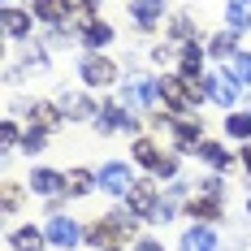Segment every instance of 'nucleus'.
<instances>
[{
  "label": "nucleus",
  "mask_w": 251,
  "mask_h": 251,
  "mask_svg": "<svg viewBox=\"0 0 251 251\" xmlns=\"http://www.w3.org/2000/svg\"><path fill=\"white\" fill-rule=\"evenodd\" d=\"M44 234H48L52 247H65V251L82 243V229L74 226V217H61V212H52V217H48V229H44Z\"/></svg>",
  "instance_id": "obj_1"
},
{
  "label": "nucleus",
  "mask_w": 251,
  "mask_h": 251,
  "mask_svg": "<svg viewBox=\"0 0 251 251\" xmlns=\"http://www.w3.org/2000/svg\"><path fill=\"white\" fill-rule=\"evenodd\" d=\"M78 74L87 87H113L117 82V65L108 61V56H87L82 65H78Z\"/></svg>",
  "instance_id": "obj_2"
},
{
  "label": "nucleus",
  "mask_w": 251,
  "mask_h": 251,
  "mask_svg": "<svg viewBox=\"0 0 251 251\" xmlns=\"http://www.w3.org/2000/svg\"><path fill=\"white\" fill-rule=\"evenodd\" d=\"M208 100H217L221 108L238 104V78L234 74H208Z\"/></svg>",
  "instance_id": "obj_3"
},
{
  "label": "nucleus",
  "mask_w": 251,
  "mask_h": 251,
  "mask_svg": "<svg viewBox=\"0 0 251 251\" xmlns=\"http://www.w3.org/2000/svg\"><path fill=\"white\" fill-rule=\"evenodd\" d=\"M130 182H134V177H130V169H126L122 160H108L100 169V186L108 195H130Z\"/></svg>",
  "instance_id": "obj_4"
},
{
  "label": "nucleus",
  "mask_w": 251,
  "mask_h": 251,
  "mask_svg": "<svg viewBox=\"0 0 251 251\" xmlns=\"http://www.w3.org/2000/svg\"><path fill=\"white\" fill-rule=\"evenodd\" d=\"M160 13H165V0H130V18L139 30H151L160 22Z\"/></svg>",
  "instance_id": "obj_5"
},
{
  "label": "nucleus",
  "mask_w": 251,
  "mask_h": 251,
  "mask_svg": "<svg viewBox=\"0 0 251 251\" xmlns=\"http://www.w3.org/2000/svg\"><path fill=\"white\" fill-rule=\"evenodd\" d=\"M104 130V134H108V130H130V134H134V113H126L122 104H108V108H100V122H96Z\"/></svg>",
  "instance_id": "obj_6"
},
{
  "label": "nucleus",
  "mask_w": 251,
  "mask_h": 251,
  "mask_svg": "<svg viewBox=\"0 0 251 251\" xmlns=\"http://www.w3.org/2000/svg\"><path fill=\"white\" fill-rule=\"evenodd\" d=\"M61 113H65L70 122H91V113H100V108L87 100V96H74V91H65V96H61Z\"/></svg>",
  "instance_id": "obj_7"
},
{
  "label": "nucleus",
  "mask_w": 251,
  "mask_h": 251,
  "mask_svg": "<svg viewBox=\"0 0 251 251\" xmlns=\"http://www.w3.org/2000/svg\"><path fill=\"white\" fill-rule=\"evenodd\" d=\"M30 191H35V195H48V200H56V195L65 191V177L52 174V169H35V174H30Z\"/></svg>",
  "instance_id": "obj_8"
},
{
  "label": "nucleus",
  "mask_w": 251,
  "mask_h": 251,
  "mask_svg": "<svg viewBox=\"0 0 251 251\" xmlns=\"http://www.w3.org/2000/svg\"><path fill=\"white\" fill-rule=\"evenodd\" d=\"M156 191H151V182H134V191H130V212L134 217H151V208H156Z\"/></svg>",
  "instance_id": "obj_9"
},
{
  "label": "nucleus",
  "mask_w": 251,
  "mask_h": 251,
  "mask_svg": "<svg viewBox=\"0 0 251 251\" xmlns=\"http://www.w3.org/2000/svg\"><path fill=\"white\" fill-rule=\"evenodd\" d=\"M182 251H217V234L208 226H195L182 234Z\"/></svg>",
  "instance_id": "obj_10"
},
{
  "label": "nucleus",
  "mask_w": 251,
  "mask_h": 251,
  "mask_svg": "<svg viewBox=\"0 0 251 251\" xmlns=\"http://www.w3.org/2000/svg\"><path fill=\"white\" fill-rule=\"evenodd\" d=\"M44 238H48V234L22 226V229H13V234H9V247H13V251H44Z\"/></svg>",
  "instance_id": "obj_11"
},
{
  "label": "nucleus",
  "mask_w": 251,
  "mask_h": 251,
  "mask_svg": "<svg viewBox=\"0 0 251 251\" xmlns=\"http://www.w3.org/2000/svg\"><path fill=\"white\" fill-rule=\"evenodd\" d=\"M4 35L9 39H26L30 35V13L26 9H4Z\"/></svg>",
  "instance_id": "obj_12"
},
{
  "label": "nucleus",
  "mask_w": 251,
  "mask_h": 251,
  "mask_svg": "<svg viewBox=\"0 0 251 251\" xmlns=\"http://www.w3.org/2000/svg\"><path fill=\"white\" fill-rule=\"evenodd\" d=\"M226 22H229V30H247L251 26V0H229L226 4Z\"/></svg>",
  "instance_id": "obj_13"
},
{
  "label": "nucleus",
  "mask_w": 251,
  "mask_h": 251,
  "mask_svg": "<svg viewBox=\"0 0 251 251\" xmlns=\"http://www.w3.org/2000/svg\"><path fill=\"white\" fill-rule=\"evenodd\" d=\"M174 134H177V143H182V151H200V126L191 122V117H182V122L174 126Z\"/></svg>",
  "instance_id": "obj_14"
},
{
  "label": "nucleus",
  "mask_w": 251,
  "mask_h": 251,
  "mask_svg": "<svg viewBox=\"0 0 251 251\" xmlns=\"http://www.w3.org/2000/svg\"><path fill=\"white\" fill-rule=\"evenodd\" d=\"M96 182H100V177L91 174V169H74V174L65 177V191H70V195H91Z\"/></svg>",
  "instance_id": "obj_15"
},
{
  "label": "nucleus",
  "mask_w": 251,
  "mask_h": 251,
  "mask_svg": "<svg viewBox=\"0 0 251 251\" xmlns=\"http://www.w3.org/2000/svg\"><path fill=\"white\" fill-rule=\"evenodd\" d=\"M200 156L208 160V165H212V169H229V165H234V156H229L221 143H208V139L200 143Z\"/></svg>",
  "instance_id": "obj_16"
},
{
  "label": "nucleus",
  "mask_w": 251,
  "mask_h": 251,
  "mask_svg": "<svg viewBox=\"0 0 251 251\" xmlns=\"http://www.w3.org/2000/svg\"><path fill=\"white\" fill-rule=\"evenodd\" d=\"M65 9H70L65 0H35V13H39L44 22H52V26L65 22Z\"/></svg>",
  "instance_id": "obj_17"
},
{
  "label": "nucleus",
  "mask_w": 251,
  "mask_h": 251,
  "mask_svg": "<svg viewBox=\"0 0 251 251\" xmlns=\"http://www.w3.org/2000/svg\"><path fill=\"white\" fill-rule=\"evenodd\" d=\"M30 117H35V130H56V122H61V113H56V104H35L30 108Z\"/></svg>",
  "instance_id": "obj_18"
},
{
  "label": "nucleus",
  "mask_w": 251,
  "mask_h": 251,
  "mask_svg": "<svg viewBox=\"0 0 251 251\" xmlns=\"http://www.w3.org/2000/svg\"><path fill=\"white\" fill-rule=\"evenodd\" d=\"M134 160H139V165H148V169H160V160H165V156L156 151L151 139H134Z\"/></svg>",
  "instance_id": "obj_19"
},
{
  "label": "nucleus",
  "mask_w": 251,
  "mask_h": 251,
  "mask_svg": "<svg viewBox=\"0 0 251 251\" xmlns=\"http://www.w3.org/2000/svg\"><path fill=\"white\" fill-rule=\"evenodd\" d=\"M82 39H87V48H104V44H113V26L108 22H91L82 30Z\"/></svg>",
  "instance_id": "obj_20"
},
{
  "label": "nucleus",
  "mask_w": 251,
  "mask_h": 251,
  "mask_svg": "<svg viewBox=\"0 0 251 251\" xmlns=\"http://www.w3.org/2000/svg\"><path fill=\"white\" fill-rule=\"evenodd\" d=\"M226 130L234 134V139H251V113H229Z\"/></svg>",
  "instance_id": "obj_21"
},
{
  "label": "nucleus",
  "mask_w": 251,
  "mask_h": 251,
  "mask_svg": "<svg viewBox=\"0 0 251 251\" xmlns=\"http://www.w3.org/2000/svg\"><path fill=\"white\" fill-rule=\"evenodd\" d=\"M200 61H203V48L200 44H186L182 48V74H200Z\"/></svg>",
  "instance_id": "obj_22"
},
{
  "label": "nucleus",
  "mask_w": 251,
  "mask_h": 251,
  "mask_svg": "<svg viewBox=\"0 0 251 251\" xmlns=\"http://www.w3.org/2000/svg\"><path fill=\"white\" fill-rule=\"evenodd\" d=\"M191 217H200V221H217V200H195V203H191Z\"/></svg>",
  "instance_id": "obj_23"
},
{
  "label": "nucleus",
  "mask_w": 251,
  "mask_h": 251,
  "mask_svg": "<svg viewBox=\"0 0 251 251\" xmlns=\"http://www.w3.org/2000/svg\"><path fill=\"white\" fill-rule=\"evenodd\" d=\"M208 52H212V56H229V61H234V35H217V39L208 44Z\"/></svg>",
  "instance_id": "obj_24"
},
{
  "label": "nucleus",
  "mask_w": 251,
  "mask_h": 251,
  "mask_svg": "<svg viewBox=\"0 0 251 251\" xmlns=\"http://www.w3.org/2000/svg\"><path fill=\"white\" fill-rule=\"evenodd\" d=\"M234 78L251 87V52H238V56H234Z\"/></svg>",
  "instance_id": "obj_25"
},
{
  "label": "nucleus",
  "mask_w": 251,
  "mask_h": 251,
  "mask_svg": "<svg viewBox=\"0 0 251 251\" xmlns=\"http://www.w3.org/2000/svg\"><path fill=\"white\" fill-rule=\"evenodd\" d=\"M26 70H30V74H44V70H48V56L35 48V44L26 48Z\"/></svg>",
  "instance_id": "obj_26"
},
{
  "label": "nucleus",
  "mask_w": 251,
  "mask_h": 251,
  "mask_svg": "<svg viewBox=\"0 0 251 251\" xmlns=\"http://www.w3.org/2000/svg\"><path fill=\"white\" fill-rule=\"evenodd\" d=\"M22 151H30V156L44 151V130H26V134H22Z\"/></svg>",
  "instance_id": "obj_27"
},
{
  "label": "nucleus",
  "mask_w": 251,
  "mask_h": 251,
  "mask_svg": "<svg viewBox=\"0 0 251 251\" xmlns=\"http://www.w3.org/2000/svg\"><path fill=\"white\" fill-rule=\"evenodd\" d=\"M174 212H177L174 200H160L156 208H151V221H174Z\"/></svg>",
  "instance_id": "obj_28"
},
{
  "label": "nucleus",
  "mask_w": 251,
  "mask_h": 251,
  "mask_svg": "<svg viewBox=\"0 0 251 251\" xmlns=\"http://www.w3.org/2000/svg\"><path fill=\"white\" fill-rule=\"evenodd\" d=\"M18 203H22V195H18V186L9 182V186H4V212H18Z\"/></svg>",
  "instance_id": "obj_29"
},
{
  "label": "nucleus",
  "mask_w": 251,
  "mask_h": 251,
  "mask_svg": "<svg viewBox=\"0 0 251 251\" xmlns=\"http://www.w3.org/2000/svg\"><path fill=\"white\" fill-rule=\"evenodd\" d=\"M174 35H177V39H191V18L177 13V18H174Z\"/></svg>",
  "instance_id": "obj_30"
},
{
  "label": "nucleus",
  "mask_w": 251,
  "mask_h": 251,
  "mask_svg": "<svg viewBox=\"0 0 251 251\" xmlns=\"http://www.w3.org/2000/svg\"><path fill=\"white\" fill-rule=\"evenodd\" d=\"M203 195L208 200H221V177H203Z\"/></svg>",
  "instance_id": "obj_31"
},
{
  "label": "nucleus",
  "mask_w": 251,
  "mask_h": 251,
  "mask_svg": "<svg viewBox=\"0 0 251 251\" xmlns=\"http://www.w3.org/2000/svg\"><path fill=\"white\" fill-rule=\"evenodd\" d=\"M156 174H160V177H174V174H177V160H174V156H165V160H160V169H156Z\"/></svg>",
  "instance_id": "obj_32"
},
{
  "label": "nucleus",
  "mask_w": 251,
  "mask_h": 251,
  "mask_svg": "<svg viewBox=\"0 0 251 251\" xmlns=\"http://www.w3.org/2000/svg\"><path fill=\"white\" fill-rule=\"evenodd\" d=\"M134 251H165V247H160V243H151V238H143V243H139Z\"/></svg>",
  "instance_id": "obj_33"
},
{
  "label": "nucleus",
  "mask_w": 251,
  "mask_h": 251,
  "mask_svg": "<svg viewBox=\"0 0 251 251\" xmlns=\"http://www.w3.org/2000/svg\"><path fill=\"white\" fill-rule=\"evenodd\" d=\"M243 160H247V165H251V148H247V151H243Z\"/></svg>",
  "instance_id": "obj_34"
},
{
  "label": "nucleus",
  "mask_w": 251,
  "mask_h": 251,
  "mask_svg": "<svg viewBox=\"0 0 251 251\" xmlns=\"http://www.w3.org/2000/svg\"><path fill=\"white\" fill-rule=\"evenodd\" d=\"M247 217H251V200H247Z\"/></svg>",
  "instance_id": "obj_35"
},
{
  "label": "nucleus",
  "mask_w": 251,
  "mask_h": 251,
  "mask_svg": "<svg viewBox=\"0 0 251 251\" xmlns=\"http://www.w3.org/2000/svg\"><path fill=\"white\" fill-rule=\"evenodd\" d=\"M108 251H117V247H108Z\"/></svg>",
  "instance_id": "obj_36"
},
{
  "label": "nucleus",
  "mask_w": 251,
  "mask_h": 251,
  "mask_svg": "<svg viewBox=\"0 0 251 251\" xmlns=\"http://www.w3.org/2000/svg\"><path fill=\"white\" fill-rule=\"evenodd\" d=\"M247 108H251V100H247Z\"/></svg>",
  "instance_id": "obj_37"
},
{
  "label": "nucleus",
  "mask_w": 251,
  "mask_h": 251,
  "mask_svg": "<svg viewBox=\"0 0 251 251\" xmlns=\"http://www.w3.org/2000/svg\"><path fill=\"white\" fill-rule=\"evenodd\" d=\"M4 4H9V0H4Z\"/></svg>",
  "instance_id": "obj_38"
}]
</instances>
